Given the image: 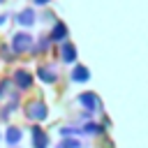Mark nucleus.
I'll return each instance as SVG.
<instances>
[{
	"label": "nucleus",
	"instance_id": "2",
	"mask_svg": "<svg viewBox=\"0 0 148 148\" xmlns=\"http://www.w3.org/2000/svg\"><path fill=\"white\" fill-rule=\"evenodd\" d=\"M46 104H42V102H32L30 106H28V118H32V120H44L46 118Z\"/></svg>",
	"mask_w": 148,
	"mask_h": 148
},
{
	"label": "nucleus",
	"instance_id": "7",
	"mask_svg": "<svg viewBox=\"0 0 148 148\" xmlns=\"http://www.w3.org/2000/svg\"><path fill=\"white\" fill-rule=\"evenodd\" d=\"M32 141H35V148H46V134L39 127L32 130Z\"/></svg>",
	"mask_w": 148,
	"mask_h": 148
},
{
	"label": "nucleus",
	"instance_id": "6",
	"mask_svg": "<svg viewBox=\"0 0 148 148\" xmlns=\"http://www.w3.org/2000/svg\"><path fill=\"white\" fill-rule=\"evenodd\" d=\"M62 60H65V62H74V60H76V49H74V44H69V42L62 44Z\"/></svg>",
	"mask_w": 148,
	"mask_h": 148
},
{
	"label": "nucleus",
	"instance_id": "3",
	"mask_svg": "<svg viewBox=\"0 0 148 148\" xmlns=\"http://www.w3.org/2000/svg\"><path fill=\"white\" fill-rule=\"evenodd\" d=\"M65 37H67V28H65V23H62V21H58V23L53 25V30H51V37H49V39H53V42H65Z\"/></svg>",
	"mask_w": 148,
	"mask_h": 148
},
{
	"label": "nucleus",
	"instance_id": "10",
	"mask_svg": "<svg viewBox=\"0 0 148 148\" xmlns=\"http://www.w3.org/2000/svg\"><path fill=\"white\" fill-rule=\"evenodd\" d=\"M37 74H39V79H42V81H46V83H53V81H56V74H53L51 69H46V67H39V72H37Z\"/></svg>",
	"mask_w": 148,
	"mask_h": 148
},
{
	"label": "nucleus",
	"instance_id": "9",
	"mask_svg": "<svg viewBox=\"0 0 148 148\" xmlns=\"http://www.w3.org/2000/svg\"><path fill=\"white\" fill-rule=\"evenodd\" d=\"M79 102H81V104H86L88 109H95V106H97V97H95L92 92H83V95L79 97Z\"/></svg>",
	"mask_w": 148,
	"mask_h": 148
},
{
	"label": "nucleus",
	"instance_id": "11",
	"mask_svg": "<svg viewBox=\"0 0 148 148\" xmlns=\"http://www.w3.org/2000/svg\"><path fill=\"white\" fill-rule=\"evenodd\" d=\"M72 79L74 81H88V69L86 67H76L74 74H72Z\"/></svg>",
	"mask_w": 148,
	"mask_h": 148
},
{
	"label": "nucleus",
	"instance_id": "8",
	"mask_svg": "<svg viewBox=\"0 0 148 148\" xmlns=\"http://www.w3.org/2000/svg\"><path fill=\"white\" fill-rule=\"evenodd\" d=\"M5 139H7V143H12V146L18 143V141H21V130H18V127H9L7 134H5Z\"/></svg>",
	"mask_w": 148,
	"mask_h": 148
},
{
	"label": "nucleus",
	"instance_id": "14",
	"mask_svg": "<svg viewBox=\"0 0 148 148\" xmlns=\"http://www.w3.org/2000/svg\"><path fill=\"white\" fill-rule=\"evenodd\" d=\"M32 2H35V5H39V7H42V5H49V2H51V0H32Z\"/></svg>",
	"mask_w": 148,
	"mask_h": 148
},
{
	"label": "nucleus",
	"instance_id": "4",
	"mask_svg": "<svg viewBox=\"0 0 148 148\" xmlns=\"http://www.w3.org/2000/svg\"><path fill=\"white\" fill-rule=\"evenodd\" d=\"M14 83H16L21 90H25V88H30V83H32V76H30L28 72H23V69H21V72H16V74H14Z\"/></svg>",
	"mask_w": 148,
	"mask_h": 148
},
{
	"label": "nucleus",
	"instance_id": "15",
	"mask_svg": "<svg viewBox=\"0 0 148 148\" xmlns=\"http://www.w3.org/2000/svg\"><path fill=\"white\" fill-rule=\"evenodd\" d=\"M5 18H7V16H0V25H2V23H5Z\"/></svg>",
	"mask_w": 148,
	"mask_h": 148
},
{
	"label": "nucleus",
	"instance_id": "1",
	"mask_svg": "<svg viewBox=\"0 0 148 148\" xmlns=\"http://www.w3.org/2000/svg\"><path fill=\"white\" fill-rule=\"evenodd\" d=\"M30 46H32V37H30L28 32H18V35H14V39H12V49H14L16 53H25Z\"/></svg>",
	"mask_w": 148,
	"mask_h": 148
},
{
	"label": "nucleus",
	"instance_id": "5",
	"mask_svg": "<svg viewBox=\"0 0 148 148\" xmlns=\"http://www.w3.org/2000/svg\"><path fill=\"white\" fill-rule=\"evenodd\" d=\"M16 21H18L21 25H32V23H35V12H32V9H23V12L16 14Z\"/></svg>",
	"mask_w": 148,
	"mask_h": 148
},
{
	"label": "nucleus",
	"instance_id": "12",
	"mask_svg": "<svg viewBox=\"0 0 148 148\" xmlns=\"http://www.w3.org/2000/svg\"><path fill=\"white\" fill-rule=\"evenodd\" d=\"M58 148H79V143H76V141H62Z\"/></svg>",
	"mask_w": 148,
	"mask_h": 148
},
{
	"label": "nucleus",
	"instance_id": "13",
	"mask_svg": "<svg viewBox=\"0 0 148 148\" xmlns=\"http://www.w3.org/2000/svg\"><path fill=\"white\" fill-rule=\"evenodd\" d=\"M86 132L88 134H95V132H99V127L97 125H86Z\"/></svg>",
	"mask_w": 148,
	"mask_h": 148
}]
</instances>
